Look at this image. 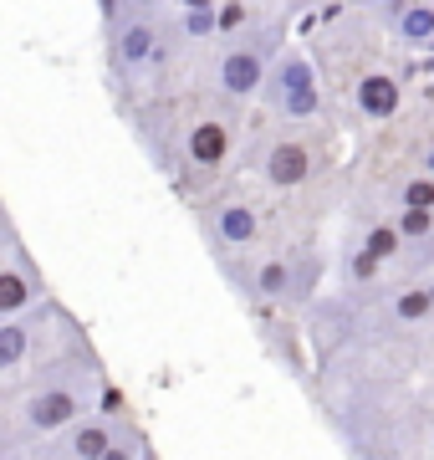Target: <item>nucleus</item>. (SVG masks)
<instances>
[{"mask_svg": "<svg viewBox=\"0 0 434 460\" xmlns=\"http://www.w3.org/2000/svg\"><path fill=\"white\" fill-rule=\"evenodd\" d=\"M266 102L271 113L286 118V123H307V118L322 113V87H317V72L301 51H286L282 62L271 66V83H266Z\"/></svg>", "mask_w": 434, "mask_h": 460, "instance_id": "nucleus-1", "label": "nucleus"}, {"mask_svg": "<svg viewBox=\"0 0 434 460\" xmlns=\"http://www.w3.org/2000/svg\"><path fill=\"white\" fill-rule=\"evenodd\" d=\"M82 394L77 389H36L31 399H26V425L36 429V435H51V429H67L82 420Z\"/></svg>", "mask_w": 434, "mask_h": 460, "instance_id": "nucleus-4", "label": "nucleus"}, {"mask_svg": "<svg viewBox=\"0 0 434 460\" xmlns=\"http://www.w3.org/2000/svg\"><path fill=\"white\" fill-rule=\"evenodd\" d=\"M159 26H153L149 16H134L123 21V26H113V66L117 72H138L143 62H153V51H159Z\"/></svg>", "mask_w": 434, "mask_h": 460, "instance_id": "nucleus-7", "label": "nucleus"}, {"mask_svg": "<svg viewBox=\"0 0 434 460\" xmlns=\"http://www.w3.org/2000/svg\"><path fill=\"white\" fill-rule=\"evenodd\" d=\"M271 47H276V31L240 36V41L220 57V72H215L220 93H225V98H235V102L266 93V83H271Z\"/></svg>", "mask_w": 434, "mask_h": 460, "instance_id": "nucleus-2", "label": "nucleus"}, {"mask_svg": "<svg viewBox=\"0 0 434 460\" xmlns=\"http://www.w3.org/2000/svg\"><path fill=\"white\" fill-rule=\"evenodd\" d=\"M113 440H117V429L108 425V420H77L67 450H72V460H102L113 450Z\"/></svg>", "mask_w": 434, "mask_h": 460, "instance_id": "nucleus-10", "label": "nucleus"}, {"mask_svg": "<svg viewBox=\"0 0 434 460\" xmlns=\"http://www.w3.org/2000/svg\"><path fill=\"white\" fill-rule=\"evenodd\" d=\"M210 235L220 246H256L261 235V215H256L251 199H220L210 210Z\"/></svg>", "mask_w": 434, "mask_h": 460, "instance_id": "nucleus-8", "label": "nucleus"}, {"mask_svg": "<svg viewBox=\"0 0 434 460\" xmlns=\"http://www.w3.org/2000/svg\"><path fill=\"white\" fill-rule=\"evenodd\" d=\"M394 226L404 230V241H430L434 235V210H409V205H404Z\"/></svg>", "mask_w": 434, "mask_h": 460, "instance_id": "nucleus-17", "label": "nucleus"}, {"mask_svg": "<svg viewBox=\"0 0 434 460\" xmlns=\"http://www.w3.org/2000/svg\"><path fill=\"white\" fill-rule=\"evenodd\" d=\"M41 271L26 261V251L11 241V266L0 271V317H21L31 302H41Z\"/></svg>", "mask_w": 434, "mask_h": 460, "instance_id": "nucleus-3", "label": "nucleus"}, {"mask_svg": "<svg viewBox=\"0 0 434 460\" xmlns=\"http://www.w3.org/2000/svg\"><path fill=\"white\" fill-rule=\"evenodd\" d=\"M251 21V5L246 0H220V36H235Z\"/></svg>", "mask_w": 434, "mask_h": 460, "instance_id": "nucleus-20", "label": "nucleus"}, {"mask_svg": "<svg viewBox=\"0 0 434 460\" xmlns=\"http://www.w3.org/2000/svg\"><path fill=\"white\" fill-rule=\"evenodd\" d=\"M230 144H235V133L225 118H195L189 133H184V159L195 169H220L230 159Z\"/></svg>", "mask_w": 434, "mask_h": 460, "instance_id": "nucleus-5", "label": "nucleus"}, {"mask_svg": "<svg viewBox=\"0 0 434 460\" xmlns=\"http://www.w3.org/2000/svg\"><path fill=\"white\" fill-rule=\"evenodd\" d=\"M143 460H159V456H153V450H149V456H143Z\"/></svg>", "mask_w": 434, "mask_h": 460, "instance_id": "nucleus-26", "label": "nucleus"}, {"mask_svg": "<svg viewBox=\"0 0 434 460\" xmlns=\"http://www.w3.org/2000/svg\"><path fill=\"white\" fill-rule=\"evenodd\" d=\"M31 348V323L26 317H5L0 323V368H21Z\"/></svg>", "mask_w": 434, "mask_h": 460, "instance_id": "nucleus-13", "label": "nucleus"}, {"mask_svg": "<svg viewBox=\"0 0 434 460\" xmlns=\"http://www.w3.org/2000/svg\"><path fill=\"white\" fill-rule=\"evenodd\" d=\"M184 36H189V41H210V36H220V5L215 11H184Z\"/></svg>", "mask_w": 434, "mask_h": 460, "instance_id": "nucleus-18", "label": "nucleus"}, {"mask_svg": "<svg viewBox=\"0 0 434 460\" xmlns=\"http://www.w3.org/2000/svg\"><path fill=\"white\" fill-rule=\"evenodd\" d=\"M261 174L276 190H301V184L312 180V148L301 144V138H276L266 148V159H261Z\"/></svg>", "mask_w": 434, "mask_h": 460, "instance_id": "nucleus-6", "label": "nucleus"}, {"mask_svg": "<svg viewBox=\"0 0 434 460\" xmlns=\"http://www.w3.org/2000/svg\"><path fill=\"white\" fill-rule=\"evenodd\" d=\"M399 199L409 210H434V174H409L399 190Z\"/></svg>", "mask_w": 434, "mask_h": 460, "instance_id": "nucleus-16", "label": "nucleus"}, {"mask_svg": "<svg viewBox=\"0 0 434 460\" xmlns=\"http://www.w3.org/2000/svg\"><path fill=\"white\" fill-rule=\"evenodd\" d=\"M394 317L409 323V328L430 323V317H434V287H404V292L394 296Z\"/></svg>", "mask_w": 434, "mask_h": 460, "instance_id": "nucleus-14", "label": "nucleus"}, {"mask_svg": "<svg viewBox=\"0 0 434 460\" xmlns=\"http://www.w3.org/2000/svg\"><path fill=\"white\" fill-rule=\"evenodd\" d=\"M143 456H149V445L138 440L134 429H123V435H117V440H113V450H108V456H102V460H143Z\"/></svg>", "mask_w": 434, "mask_h": 460, "instance_id": "nucleus-21", "label": "nucleus"}, {"mask_svg": "<svg viewBox=\"0 0 434 460\" xmlns=\"http://www.w3.org/2000/svg\"><path fill=\"white\" fill-rule=\"evenodd\" d=\"M117 16V5H113V0H108V21H113Z\"/></svg>", "mask_w": 434, "mask_h": 460, "instance_id": "nucleus-25", "label": "nucleus"}, {"mask_svg": "<svg viewBox=\"0 0 434 460\" xmlns=\"http://www.w3.org/2000/svg\"><path fill=\"white\" fill-rule=\"evenodd\" d=\"M378 266H384V261H378L373 251H368V246H358V251L348 256V281H352V287H368V281L378 277Z\"/></svg>", "mask_w": 434, "mask_h": 460, "instance_id": "nucleus-19", "label": "nucleus"}, {"mask_svg": "<svg viewBox=\"0 0 434 460\" xmlns=\"http://www.w3.org/2000/svg\"><path fill=\"white\" fill-rule=\"evenodd\" d=\"M363 246L373 251L378 261H394V256H399V251L409 246V241H404V230H399V226H373V230H368Z\"/></svg>", "mask_w": 434, "mask_h": 460, "instance_id": "nucleus-15", "label": "nucleus"}, {"mask_svg": "<svg viewBox=\"0 0 434 460\" xmlns=\"http://www.w3.org/2000/svg\"><path fill=\"white\" fill-rule=\"evenodd\" d=\"M394 31H399L409 47H434V5L430 0H409L404 16L394 21Z\"/></svg>", "mask_w": 434, "mask_h": 460, "instance_id": "nucleus-12", "label": "nucleus"}, {"mask_svg": "<svg viewBox=\"0 0 434 460\" xmlns=\"http://www.w3.org/2000/svg\"><path fill=\"white\" fill-rule=\"evenodd\" d=\"M352 98H358V113L368 118V123H388V118L399 113V77H388V72H363L358 77V87H352Z\"/></svg>", "mask_w": 434, "mask_h": 460, "instance_id": "nucleus-9", "label": "nucleus"}, {"mask_svg": "<svg viewBox=\"0 0 434 460\" xmlns=\"http://www.w3.org/2000/svg\"><path fill=\"white\" fill-rule=\"evenodd\" d=\"M123 410H128V399L117 394V389H102V420H117Z\"/></svg>", "mask_w": 434, "mask_h": 460, "instance_id": "nucleus-22", "label": "nucleus"}, {"mask_svg": "<svg viewBox=\"0 0 434 460\" xmlns=\"http://www.w3.org/2000/svg\"><path fill=\"white\" fill-rule=\"evenodd\" d=\"M430 51H434V47H430Z\"/></svg>", "mask_w": 434, "mask_h": 460, "instance_id": "nucleus-27", "label": "nucleus"}, {"mask_svg": "<svg viewBox=\"0 0 434 460\" xmlns=\"http://www.w3.org/2000/svg\"><path fill=\"white\" fill-rule=\"evenodd\" d=\"M251 287H256V296H266V302H286V296H297V266L286 261V256H271V261H261Z\"/></svg>", "mask_w": 434, "mask_h": 460, "instance_id": "nucleus-11", "label": "nucleus"}, {"mask_svg": "<svg viewBox=\"0 0 434 460\" xmlns=\"http://www.w3.org/2000/svg\"><path fill=\"white\" fill-rule=\"evenodd\" d=\"M179 5H184V11H215L220 0H179Z\"/></svg>", "mask_w": 434, "mask_h": 460, "instance_id": "nucleus-23", "label": "nucleus"}, {"mask_svg": "<svg viewBox=\"0 0 434 460\" xmlns=\"http://www.w3.org/2000/svg\"><path fill=\"white\" fill-rule=\"evenodd\" d=\"M424 174H434V144L424 148Z\"/></svg>", "mask_w": 434, "mask_h": 460, "instance_id": "nucleus-24", "label": "nucleus"}]
</instances>
